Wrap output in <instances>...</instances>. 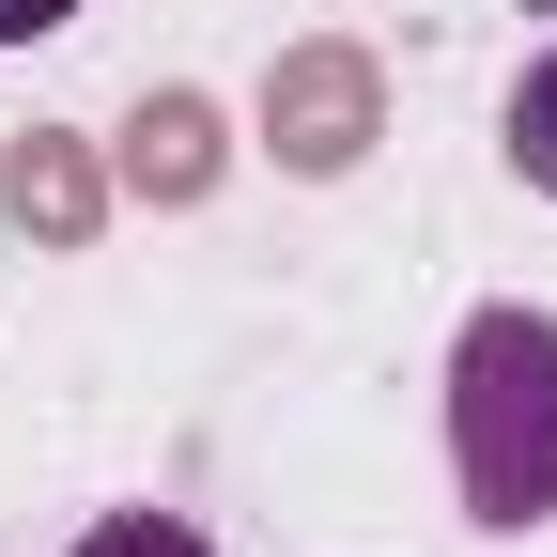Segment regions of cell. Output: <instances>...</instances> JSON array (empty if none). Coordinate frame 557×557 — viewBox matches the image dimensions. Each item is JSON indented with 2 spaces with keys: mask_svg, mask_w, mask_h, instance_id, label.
Instances as JSON below:
<instances>
[{
  "mask_svg": "<svg viewBox=\"0 0 557 557\" xmlns=\"http://www.w3.org/2000/svg\"><path fill=\"white\" fill-rule=\"evenodd\" d=\"M78 0H0V47H32V32H62Z\"/></svg>",
  "mask_w": 557,
  "mask_h": 557,
  "instance_id": "obj_7",
  "label": "cell"
},
{
  "mask_svg": "<svg viewBox=\"0 0 557 557\" xmlns=\"http://www.w3.org/2000/svg\"><path fill=\"white\" fill-rule=\"evenodd\" d=\"M372 139H387V78H372V47L310 32V47H278V62H263V156H278V171L341 186Z\"/></svg>",
  "mask_w": 557,
  "mask_h": 557,
  "instance_id": "obj_2",
  "label": "cell"
},
{
  "mask_svg": "<svg viewBox=\"0 0 557 557\" xmlns=\"http://www.w3.org/2000/svg\"><path fill=\"white\" fill-rule=\"evenodd\" d=\"M78 557H218V542H201L186 511H109V527H94Z\"/></svg>",
  "mask_w": 557,
  "mask_h": 557,
  "instance_id": "obj_6",
  "label": "cell"
},
{
  "mask_svg": "<svg viewBox=\"0 0 557 557\" xmlns=\"http://www.w3.org/2000/svg\"><path fill=\"white\" fill-rule=\"evenodd\" d=\"M218 156H233V139H218L201 94H139V124H124V186H139V201H201Z\"/></svg>",
  "mask_w": 557,
  "mask_h": 557,
  "instance_id": "obj_4",
  "label": "cell"
},
{
  "mask_svg": "<svg viewBox=\"0 0 557 557\" xmlns=\"http://www.w3.org/2000/svg\"><path fill=\"white\" fill-rule=\"evenodd\" d=\"M0 218H16L32 248H94V218H109V171H94V139L32 124L16 156H0Z\"/></svg>",
  "mask_w": 557,
  "mask_h": 557,
  "instance_id": "obj_3",
  "label": "cell"
},
{
  "mask_svg": "<svg viewBox=\"0 0 557 557\" xmlns=\"http://www.w3.org/2000/svg\"><path fill=\"white\" fill-rule=\"evenodd\" d=\"M449 465L480 527L557 511V310H480L449 357Z\"/></svg>",
  "mask_w": 557,
  "mask_h": 557,
  "instance_id": "obj_1",
  "label": "cell"
},
{
  "mask_svg": "<svg viewBox=\"0 0 557 557\" xmlns=\"http://www.w3.org/2000/svg\"><path fill=\"white\" fill-rule=\"evenodd\" d=\"M511 171H527V186H557V47L511 78Z\"/></svg>",
  "mask_w": 557,
  "mask_h": 557,
  "instance_id": "obj_5",
  "label": "cell"
}]
</instances>
